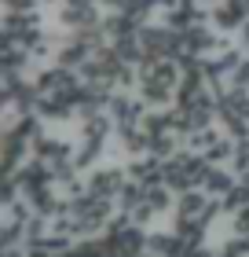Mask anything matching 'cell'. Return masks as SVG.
<instances>
[{"label": "cell", "instance_id": "6da1fadb", "mask_svg": "<svg viewBox=\"0 0 249 257\" xmlns=\"http://www.w3.org/2000/svg\"><path fill=\"white\" fill-rule=\"evenodd\" d=\"M106 110L114 114V121L117 125H139L147 118V110H150V103L143 96H125V92H117V96H110V103H106Z\"/></svg>", "mask_w": 249, "mask_h": 257}, {"label": "cell", "instance_id": "7a4b0ae2", "mask_svg": "<svg viewBox=\"0 0 249 257\" xmlns=\"http://www.w3.org/2000/svg\"><path fill=\"white\" fill-rule=\"evenodd\" d=\"M128 177L117 166H106V169H92L88 173V191L92 195H103V198H117V191H121V184Z\"/></svg>", "mask_w": 249, "mask_h": 257}, {"label": "cell", "instance_id": "3957f363", "mask_svg": "<svg viewBox=\"0 0 249 257\" xmlns=\"http://www.w3.org/2000/svg\"><path fill=\"white\" fill-rule=\"evenodd\" d=\"M161 162L165 158H154V155H136L132 158V166H128V177H136L139 184H165L161 180Z\"/></svg>", "mask_w": 249, "mask_h": 257}, {"label": "cell", "instance_id": "277c9868", "mask_svg": "<svg viewBox=\"0 0 249 257\" xmlns=\"http://www.w3.org/2000/svg\"><path fill=\"white\" fill-rule=\"evenodd\" d=\"M172 231H176V239L183 242V250H191V246H205V224H201V220H194V217H180V213H176Z\"/></svg>", "mask_w": 249, "mask_h": 257}, {"label": "cell", "instance_id": "5b68a950", "mask_svg": "<svg viewBox=\"0 0 249 257\" xmlns=\"http://www.w3.org/2000/svg\"><path fill=\"white\" fill-rule=\"evenodd\" d=\"M209 191L205 188H191V191H180V198H176V213H180V217H201V213H205V206H209Z\"/></svg>", "mask_w": 249, "mask_h": 257}, {"label": "cell", "instance_id": "8992f818", "mask_svg": "<svg viewBox=\"0 0 249 257\" xmlns=\"http://www.w3.org/2000/svg\"><path fill=\"white\" fill-rule=\"evenodd\" d=\"M147 253H150V257H183V242L176 239V231L147 235Z\"/></svg>", "mask_w": 249, "mask_h": 257}, {"label": "cell", "instance_id": "52a82bcc", "mask_svg": "<svg viewBox=\"0 0 249 257\" xmlns=\"http://www.w3.org/2000/svg\"><path fill=\"white\" fill-rule=\"evenodd\" d=\"M147 202V184H139L136 177H128L121 184V191H117V209H125V213H132L136 206Z\"/></svg>", "mask_w": 249, "mask_h": 257}, {"label": "cell", "instance_id": "ba28073f", "mask_svg": "<svg viewBox=\"0 0 249 257\" xmlns=\"http://www.w3.org/2000/svg\"><path fill=\"white\" fill-rule=\"evenodd\" d=\"M245 11H238L234 4H227V0H223L220 8H212V22H216V30H223V33H231V30H242L245 26Z\"/></svg>", "mask_w": 249, "mask_h": 257}, {"label": "cell", "instance_id": "9c48e42d", "mask_svg": "<svg viewBox=\"0 0 249 257\" xmlns=\"http://www.w3.org/2000/svg\"><path fill=\"white\" fill-rule=\"evenodd\" d=\"M33 155H37V158H44V162H48V166L55 169L59 162H70V158H74V147H70V144H63V140H44V144H37V147H33Z\"/></svg>", "mask_w": 249, "mask_h": 257}, {"label": "cell", "instance_id": "30bf717a", "mask_svg": "<svg viewBox=\"0 0 249 257\" xmlns=\"http://www.w3.org/2000/svg\"><path fill=\"white\" fill-rule=\"evenodd\" d=\"M114 114L106 110V114H92V118H85V128H81V136L85 140H103L106 144V136H110V128H114Z\"/></svg>", "mask_w": 249, "mask_h": 257}, {"label": "cell", "instance_id": "8fae6325", "mask_svg": "<svg viewBox=\"0 0 249 257\" xmlns=\"http://www.w3.org/2000/svg\"><path fill=\"white\" fill-rule=\"evenodd\" d=\"M176 140H180V133H176V128L150 133V151H147V155H154V158H172V155H176Z\"/></svg>", "mask_w": 249, "mask_h": 257}, {"label": "cell", "instance_id": "7c38bea8", "mask_svg": "<svg viewBox=\"0 0 249 257\" xmlns=\"http://www.w3.org/2000/svg\"><path fill=\"white\" fill-rule=\"evenodd\" d=\"M99 155H103V140H85V144L74 151V166L77 169H92L99 162Z\"/></svg>", "mask_w": 249, "mask_h": 257}, {"label": "cell", "instance_id": "4fadbf2b", "mask_svg": "<svg viewBox=\"0 0 249 257\" xmlns=\"http://www.w3.org/2000/svg\"><path fill=\"white\" fill-rule=\"evenodd\" d=\"M231 188H234V177H231L227 169H216V166H212V169H209V177H205V191H209V195H216V198H223Z\"/></svg>", "mask_w": 249, "mask_h": 257}, {"label": "cell", "instance_id": "5bb4252c", "mask_svg": "<svg viewBox=\"0 0 249 257\" xmlns=\"http://www.w3.org/2000/svg\"><path fill=\"white\" fill-rule=\"evenodd\" d=\"M216 140H220L216 128H212V125H201V128H194V133H187V147L198 151V155H205V151L216 144Z\"/></svg>", "mask_w": 249, "mask_h": 257}, {"label": "cell", "instance_id": "9a60e30c", "mask_svg": "<svg viewBox=\"0 0 249 257\" xmlns=\"http://www.w3.org/2000/svg\"><path fill=\"white\" fill-rule=\"evenodd\" d=\"M147 202L154 206V213L172 209V188H169V184H150V188H147Z\"/></svg>", "mask_w": 249, "mask_h": 257}, {"label": "cell", "instance_id": "2e32d148", "mask_svg": "<svg viewBox=\"0 0 249 257\" xmlns=\"http://www.w3.org/2000/svg\"><path fill=\"white\" fill-rule=\"evenodd\" d=\"M223 209L227 213H238V209H249V184H234V188L223 195Z\"/></svg>", "mask_w": 249, "mask_h": 257}, {"label": "cell", "instance_id": "e0dca14e", "mask_svg": "<svg viewBox=\"0 0 249 257\" xmlns=\"http://www.w3.org/2000/svg\"><path fill=\"white\" fill-rule=\"evenodd\" d=\"M234 173H245L249 169V136L245 140H234V158H231Z\"/></svg>", "mask_w": 249, "mask_h": 257}, {"label": "cell", "instance_id": "ac0fdd59", "mask_svg": "<svg viewBox=\"0 0 249 257\" xmlns=\"http://www.w3.org/2000/svg\"><path fill=\"white\" fill-rule=\"evenodd\" d=\"M4 11H37V0H4Z\"/></svg>", "mask_w": 249, "mask_h": 257}, {"label": "cell", "instance_id": "d6986e66", "mask_svg": "<svg viewBox=\"0 0 249 257\" xmlns=\"http://www.w3.org/2000/svg\"><path fill=\"white\" fill-rule=\"evenodd\" d=\"M231 77H234V85H242V88H249V59H242V66L234 70Z\"/></svg>", "mask_w": 249, "mask_h": 257}, {"label": "cell", "instance_id": "ffe728a7", "mask_svg": "<svg viewBox=\"0 0 249 257\" xmlns=\"http://www.w3.org/2000/svg\"><path fill=\"white\" fill-rule=\"evenodd\" d=\"M99 8H106V11H125V4L128 0H96Z\"/></svg>", "mask_w": 249, "mask_h": 257}, {"label": "cell", "instance_id": "44dd1931", "mask_svg": "<svg viewBox=\"0 0 249 257\" xmlns=\"http://www.w3.org/2000/svg\"><path fill=\"white\" fill-rule=\"evenodd\" d=\"M183 257H220V253H212L205 246H191V250H183Z\"/></svg>", "mask_w": 249, "mask_h": 257}, {"label": "cell", "instance_id": "7402d4cb", "mask_svg": "<svg viewBox=\"0 0 249 257\" xmlns=\"http://www.w3.org/2000/svg\"><path fill=\"white\" fill-rule=\"evenodd\" d=\"M63 4H66V8H99L96 0H63Z\"/></svg>", "mask_w": 249, "mask_h": 257}, {"label": "cell", "instance_id": "603a6c76", "mask_svg": "<svg viewBox=\"0 0 249 257\" xmlns=\"http://www.w3.org/2000/svg\"><path fill=\"white\" fill-rule=\"evenodd\" d=\"M227 4H234L238 11H245V15H249V0H227Z\"/></svg>", "mask_w": 249, "mask_h": 257}, {"label": "cell", "instance_id": "cb8c5ba5", "mask_svg": "<svg viewBox=\"0 0 249 257\" xmlns=\"http://www.w3.org/2000/svg\"><path fill=\"white\" fill-rule=\"evenodd\" d=\"M180 4H198V0H180Z\"/></svg>", "mask_w": 249, "mask_h": 257}, {"label": "cell", "instance_id": "d4e9b609", "mask_svg": "<svg viewBox=\"0 0 249 257\" xmlns=\"http://www.w3.org/2000/svg\"><path fill=\"white\" fill-rule=\"evenodd\" d=\"M48 4H55V0H48Z\"/></svg>", "mask_w": 249, "mask_h": 257}]
</instances>
